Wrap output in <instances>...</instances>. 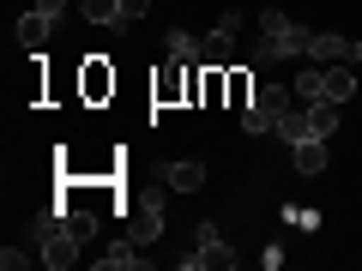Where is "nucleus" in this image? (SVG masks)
Instances as JSON below:
<instances>
[{
  "mask_svg": "<svg viewBox=\"0 0 362 271\" xmlns=\"http://www.w3.org/2000/svg\"><path fill=\"white\" fill-rule=\"evenodd\" d=\"M308 37H314V30L290 25V13H259L254 66H272V61H296V54H308Z\"/></svg>",
  "mask_w": 362,
  "mask_h": 271,
  "instance_id": "f257e3e1",
  "label": "nucleus"
},
{
  "mask_svg": "<svg viewBox=\"0 0 362 271\" xmlns=\"http://www.w3.org/2000/svg\"><path fill=\"white\" fill-rule=\"evenodd\" d=\"M290 103H296V90H290V85H266V90L254 97V103L242 109V133H247V139H266V133L278 127V115H284Z\"/></svg>",
  "mask_w": 362,
  "mask_h": 271,
  "instance_id": "f03ea898",
  "label": "nucleus"
},
{
  "mask_svg": "<svg viewBox=\"0 0 362 271\" xmlns=\"http://www.w3.org/2000/svg\"><path fill=\"white\" fill-rule=\"evenodd\" d=\"M308 61H320V66H350V61H362V42H356V37H338V30H314V37H308Z\"/></svg>",
  "mask_w": 362,
  "mask_h": 271,
  "instance_id": "7ed1b4c3",
  "label": "nucleus"
},
{
  "mask_svg": "<svg viewBox=\"0 0 362 271\" xmlns=\"http://www.w3.org/2000/svg\"><path fill=\"white\" fill-rule=\"evenodd\" d=\"M78 247H85V241H78V235L66 229V217L54 223L49 235H37V259H42V265H49V271H66V265H73V259H78Z\"/></svg>",
  "mask_w": 362,
  "mask_h": 271,
  "instance_id": "20e7f679",
  "label": "nucleus"
},
{
  "mask_svg": "<svg viewBox=\"0 0 362 271\" xmlns=\"http://www.w3.org/2000/svg\"><path fill=\"white\" fill-rule=\"evenodd\" d=\"M157 235H163V205H157V199H133L127 205V241H157Z\"/></svg>",
  "mask_w": 362,
  "mask_h": 271,
  "instance_id": "39448f33",
  "label": "nucleus"
},
{
  "mask_svg": "<svg viewBox=\"0 0 362 271\" xmlns=\"http://www.w3.org/2000/svg\"><path fill=\"white\" fill-rule=\"evenodd\" d=\"M242 25H247L242 13H223L218 25H211V37H206V66H223V61H230V49H235V37H242Z\"/></svg>",
  "mask_w": 362,
  "mask_h": 271,
  "instance_id": "423d86ee",
  "label": "nucleus"
},
{
  "mask_svg": "<svg viewBox=\"0 0 362 271\" xmlns=\"http://www.w3.org/2000/svg\"><path fill=\"white\" fill-rule=\"evenodd\" d=\"M163 54H169V61H175V66H206V37H194V30H169V37H163Z\"/></svg>",
  "mask_w": 362,
  "mask_h": 271,
  "instance_id": "0eeeda50",
  "label": "nucleus"
},
{
  "mask_svg": "<svg viewBox=\"0 0 362 271\" xmlns=\"http://www.w3.org/2000/svg\"><path fill=\"white\" fill-rule=\"evenodd\" d=\"M145 265H151V259H145L139 241H127V235L109 241V253H97V271H145Z\"/></svg>",
  "mask_w": 362,
  "mask_h": 271,
  "instance_id": "6e6552de",
  "label": "nucleus"
},
{
  "mask_svg": "<svg viewBox=\"0 0 362 271\" xmlns=\"http://www.w3.org/2000/svg\"><path fill=\"white\" fill-rule=\"evenodd\" d=\"M163 187H175V193H199V187H206V163H199V157L169 163V169H163Z\"/></svg>",
  "mask_w": 362,
  "mask_h": 271,
  "instance_id": "1a4fd4ad",
  "label": "nucleus"
},
{
  "mask_svg": "<svg viewBox=\"0 0 362 271\" xmlns=\"http://www.w3.org/2000/svg\"><path fill=\"white\" fill-rule=\"evenodd\" d=\"M272 133H278L284 145H302V139H314V133H308V103H290L284 115H278V127H272Z\"/></svg>",
  "mask_w": 362,
  "mask_h": 271,
  "instance_id": "9d476101",
  "label": "nucleus"
},
{
  "mask_svg": "<svg viewBox=\"0 0 362 271\" xmlns=\"http://www.w3.org/2000/svg\"><path fill=\"white\" fill-rule=\"evenodd\" d=\"M49 30H54V18H49V13H25V18H18V49L42 54V42H49Z\"/></svg>",
  "mask_w": 362,
  "mask_h": 271,
  "instance_id": "9b49d317",
  "label": "nucleus"
},
{
  "mask_svg": "<svg viewBox=\"0 0 362 271\" xmlns=\"http://www.w3.org/2000/svg\"><path fill=\"white\" fill-rule=\"evenodd\" d=\"M199 265H218V271H230V265H235V253H230L223 241H218V247H199V241H194V253H181V271H199Z\"/></svg>",
  "mask_w": 362,
  "mask_h": 271,
  "instance_id": "f8f14e48",
  "label": "nucleus"
},
{
  "mask_svg": "<svg viewBox=\"0 0 362 271\" xmlns=\"http://www.w3.org/2000/svg\"><path fill=\"white\" fill-rule=\"evenodd\" d=\"M338 109H344V103H332V97L308 103V133H314V139H332V133H338Z\"/></svg>",
  "mask_w": 362,
  "mask_h": 271,
  "instance_id": "ddd939ff",
  "label": "nucleus"
},
{
  "mask_svg": "<svg viewBox=\"0 0 362 271\" xmlns=\"http://www.w3.org/2000/svg\"><path fill=\"white\" fill-rule=\"evenodd\" d=\"M290 163H296L302 175H320V169H326V139H302V145H290Z\"/></svg>",
  "mask_w": 362,
  "mask_h": 271,
  "instance_id": "4468645a",
  "label": "nucleus"
},
{
  "mask_svg": "<svg viewBox=\"0 0 362 271\" xmlns=\"http://www.w3.org/2000/svg\"><path fill=\"white\" fill-rule=\"evenodd\" d=\"M326 73V97H332V103H350V97H356V73H350V66H320Z\"/></svg>",
  "mask_w": 362,
  "mask_h": 271,
  "instance_id": "2eb2a0df",
  "label": "nucleus"
},
{
  "mask_svg": "<svg viewBox=\"0 0 362 271\" xmlns=\"http://www.w3.org/2000/svg\"><path fill=\"white\" fill-rule=\"evenodd\" d=\"M290 90H296V103H320V97H326V73H320V66H302V78Z\"/></svg>",
  "mask_w": 362,
  "mask_h": 271,
  "instance_id": "dca6fc26",
  "label": "nucleus"
},
{
  "mask_svg": "<svg viewBox=\"0 0 362 271\" xmlns=\"http://www.w3.org/2000/svg\"><path fill=\"white\" fill-rule=\"evenodd\" d=\"M85 18H90V25L121 30V0H85Z\"/></svg>",
  "mask_w": 362,
  "mask_h": 271,
  "instance_id": "f3484780",
  "label": "nucleus"
},
{
  "mask_svg": "<svg viewBox=\"0 0 362 271\" xmlns=\"http://www.w3.org/2000/svg\"><path fill=\"white\" fill-rule=\"evenodd\" d=\"M66 229H73L78 241H97V217H90V211H66Z\"/></svg>",
  "mask_w": 362,
  "mask_h": 271,
  "instance_id": "a211bd4d",
  "label": "nucleus"
},
{
  "mask_svg": "<svg viewBox=\"0 0 362 271\" xmlns=\"http://www.w3.org/2000/svg\"><path fill=\"white\" fill-rule=\"evenodd\" d=\"M109 85H115V78H109V73H103V61H90V73H85V90H90V97H103V90H109Z\"/></svg>",
  "mask_w": 362,
  "mask_h": 271,
  "instance_id": "6ab92c4d",
  "label": "nucleus"
},
{
  "mask_svg": "<svg viewBox=\"0 0 362 271\" xmlns=\"http://www.w3.org/2000/svg\"><path fill=\"white\" fill-rule=\"evenodd\" d=\"M25 265H30L25 247H6V253H0V271H25Z\"/></svg>",
  "mask_w": 362,
  "mask_h": 271,
  "instance_id": "aec40b11",
  "label": "nucleus"
},
{
  "mask_svg": "<svg viewBox=\"0 0 362 271\" xmlns=\"http://www.w3.org/2000/svg\"><path fill=\"white\" fill-rule=\"evenodd\" d=\"M139 13H145V0H121V30L139 25Z\"/></svg>",
  "mask_w": 362,
  "mask_h": 271,
  "instance_id": "412c9836",
  "label": "nucleus"
},
{
  "mask_svg": "<svg viewBox=\"0 0 362 271\" xmlns=\"http://www.w3.org/2000/svg\"><path fill=\"white\" fill-rule=\"evenodd\" d=\"M194 241H199V247H218L223 235H218V223H199V229H194Z\"/></svg>",
  "mask_w": 362,
  "mask_h": 271,
  "instance_id": "4be33fe9",
  "label": "nucleus"
},
{
  "mask_svg": "<svg viewBox=\"0 0 362 271\" xmlns=\"http://www.w3.org/2000/svg\"><path fill=\"white\" fill-rule=\"evenodd\" d=\"M230 97H235V103H242V109L254 103V97H247V78H242V73H230Z\"/></svg>",
  "mask_w": 362,
  "mask_h": 271,
  "instance_id": "5701e85b",
  "label": "nucleus"
},
{
  "mask_svg": "<svg viewBox=\"0 0 362 271\" xmlns=\"http://www.w3.org/2000/svg\"><path fill=\"white\" fill-rule=\"evenodd\" d=\"M37 13H49V18H61V13H66V0H37Z\"/></svg>",
  "mask_w": 362,
  "mask_h": 271,
  "instance_id": "b1692460",
  "label": "nucleus"
}]
</instances>
